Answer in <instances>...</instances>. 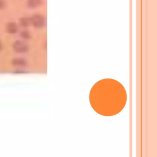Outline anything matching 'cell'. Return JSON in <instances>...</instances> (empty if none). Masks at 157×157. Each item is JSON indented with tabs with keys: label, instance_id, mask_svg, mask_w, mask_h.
Masks as SVG:
<instances>
[{
	"label": "cell",
	"instance_id": "obj_1",
	"mask_svg": "<svg viewBox=\"0 0 157 157\" xmlns=\"http://www.w3.org/2000/svg\"><path fill=\"white\" fill-rule=\"evenodd\" d=\"M13 49L15 52L18 53H24L28 50V45L23 41L17 40L13 43Z\"/></svg>",
	"mask_w": 157,
	"mask_h": 157
},
{
	"label": "cell",
	"instance_id": "obj_2",
	"mask_svg": "<svg viewBox=\"0 0 157 157\" xmlns=\"http://www.w3.org/2000/svg\"><path fill=\"white\" fill-rule=\"evenodd\" d=\"M31 23L36 28H41L44 25L45 23L44 18L39 15L33 16L31 18Z\"/></svg>",
	"mask_w": 157,
	"mask_h": 157
},
{
	"label": "cell",
	"instance_id": "obj_5",
	"mask_svg": "<svg viewBox=\"0 0 157 157\" xmlns=\"http://www.w3.org/2000/svg\"><path fill=\"white\" fill-rule=\"evenodd\" d=\"M20 23L22 26L27 27L31 23V18L27 17H22L20 19Z\"/></svg>",
	"mask_w": 157,
	"mask_h": 157
},
{
	"label": "cell",
	"instance_id": "obj_8",
	"mask_svg": "<svg viewBox=\"0 0 157 157\" xmlns=\"http://www.w3.org/2000/svg\"><path fill=\"white\" fill-rule=\"evenodd\" d=\"M6 2L4 0H0V10H2L5 8Z\"/></svg>",
	"mask_w": 157,
	"mask_h": 157
},
{
	"label": "cell",
	"instance_id": "obj_6",
	"mask_svg": "<svg viewBox=\"0 0 157 157\" xmlns=\"http://www.w3.org/2000/svg\"><path fill=\"white\" fill-rule=\"evenodd\" d=\"M41 4V0H28V5L29 7H36Z\"/></svg>",
	"mask_w": 157,
	"mask_h": 157
},
{
	"label": "cell",
	"instance_id": "obj_7",
	"mask_svg": "<svg viewBox=\"0 0 157 157\" xmlns=\"http://www.w3.org/2000/svg\"><path fill=\"white\" fill-rule=\"evenodd\" d=\"M21 36L24 39H28L29 37V34L28 31H24L21 33Z\"/></svg>",
	"mask_w": 157,
	"mask_h": 157
},
{
	"label": "cell",
	"instance_id": "obj_4",
	"mask_svg": "<svg viewBox=\"0 0 157 157\" xmlns=\"http://www.w3.org/2000/svg\"><path fill=\"white\" fill-rule=\"evenodd\" d=\"M13 65L15 66H24L26 65V61L21 58H15L12 61Z\"/></svg>",
	"mask_w": 157,
	"mask_h": 157
},
{
	"label": "cell",
	"instance_id": "obj_3",
	"mask_svg": "<svg viewBox=\"0 0 157 157\" xmlns=\"http://www.w3.org/2000/svg\"><path fill=\"white\" fill-rule=\"evenodd\" d=\"M6 31L9 34H15L18 31V26L14 22H9L6 25Z\"/></svg>",
	"mask_w": 157,
	"mask_h": 157
},
{
	"label": "cell",
	"instance_id": "obj_9",
	"mask_svg": "<svg viewBox=\"0 0 157 157\" xmlns=\"http://www.w3.org/2000/svg\"><path fill=\"white\" fill-rule=\"evenodd\" d=\"M2 44H1V41H0V51L2 50Z\"/></svg>",
	"mask_w": 157,
	"mask_h": 157
}]
</instances>
